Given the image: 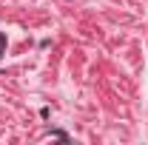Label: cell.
<instances>
[{"mask_svg":"<svg viewBox=\"0 0 148 145\" xmlns=\"http://www.w3.org/2000/svg\"><path fill=\"white\" fill-rule=\"evenodd\" d=\"M3 43H6V40H3V37H0V51H3Z\"/></svg>","mask_w":148,"mask_h":145,"instance_id":"6da1fadb","label":"cell"}]
</instances>
